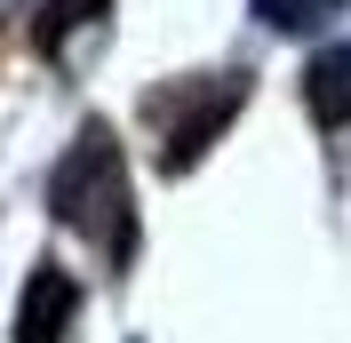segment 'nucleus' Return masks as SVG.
Masks as SVG:
<instances>
[{
    "label": "nucleus",
    "mask_w": 351,
    "mask_h": 343,
    "mask_svg": "<svg viewBox=\"0 0 351 343\" xmlns=\"http://www.w3.org/2000/svg\"><path fill=\"white\" fill-rule=\"evenodd\" d=\"M104 16H112V0H40V24H32V40L56 56L72 32H88V24H104Z\"/></svg>",
    "instance_id": "5"
},
{
    "label": "nucleus",
    "mask_w": 351,
    "mask_h": 343,
    "mask_svg": "<svg viewBox=\"0 0 351 343\" xmlns=\"http://www.w3.org/2000/svg\"><path fill=\"white\" fill-rule=\"evenodd\" d=\"M240 104H247V72H216L208 88H192V96L176 104L168 136H160V168H168V176L199 168V160H208V144L232 128V112H240Z\"/></svg>",
    "instance_id": "2"
},
{
    "label": "nucleus",
    "mask_w": 351,
    "mask_h": 343,
    "mask_svg": "<svg viewBox=\"0 0 351 343\" xmlns=\"http://www.w3.org/2000/svg\"><path fill=\"white\" fill-rule=\"evenodd\" d=\"M304 112L319 128H351V40L319 48L304 64Z\"/></svg>",
    "instance_id": "4"
},
{
    "label": "nucleus",
    "mask_w": 351,
    "mask_h": 343,
    "mask_svg": "<svg viewBox=\"0 0 351 343\" xmlns=\"http://www.w3.org/2000/svg\"><path fill=\"white\" fill-rule=\"evenodd\" d=\"M48 215L72 224L80 239H96L112 263L136 256V192H128V160H120V144H112L104 120H88V128L72 136V152L56 160V176H48Z\"/></svg>",
    "instance_id": "1"
},
{
    "label": "nucleus",
    "mask_w": 351,
    "mask_h": 343,
    "mask_svg": "<svg viewBox=\"0 0 351 343\" xmlns=\"http://www.w3.org/2000/svg\"><path fill=\"white\" fill-rule=\"evenodd\" d=\"M271 32H319V24H335L343 16V0H247Z\"/></svg>",
    "instance_id": "6"
},
{
    "label": "nucleus",
    "mask_w": 351,
    "mask_h": 343,
    "mask_svg": "<svg viewBox=\"0 0 351 343\" xmlns=\"http://www.w3.org/2000/svg\"><path fill=\"white\" fill-rule=\"evenodd\" d=\"M72 320H80V279L64 263H40L24 279V303H16V343H64Z\"/></svg>",
    "instance_id": "3"
}]
</instances>
